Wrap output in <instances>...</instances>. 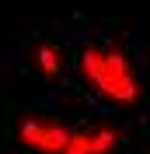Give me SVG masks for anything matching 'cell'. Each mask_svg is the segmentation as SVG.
<instances>
[{
    "instance_id": "6da1fadb",
    "label": "cell",
    "mask_w": 150,
    "mask_h": 154,
    "mask_svg": "<svg viewBox=\"0 0 150 154\" xmlns=\"http://www.w3.org/2000/svg\"><path fill=\"white\" fill-rule=\"evenodd\" d=\"M74 70L87 95H94L108 112L129 116L143 105L147 84L133 49L112 35L84 38L74 53Z\"/></svg>"
},
{
    "instance_id": "7a4b0ae2",
    "label": "cell",
    "mask_w": 150,
    "mask_h": 154,
    "mask_svg": "<svg viewBox=\"0 0 150 154\" xmlns=\"http://www.w3.org/2000/svg\"><path fill=\"white\" fill-rule=\"evenodd\" d=\"M70 126L63 119H52V116L42 112H28L18 123V144L25 154H63L66 140H70Z\"/></svg>"
},
{
    "instance_id": "3957f363",
    "label": "cell",
    "mask_w": 150,
    "mask_h": 154,
    "mask_svg": "<svg viewBox=\"0 0 150 154\" xmlns=\"http://www.w3.org/2000/svg\"><path fill=\"white\" fill-rule=\"evenodd\" d=\"M122 130L105 119H87V123L70 126V140L63 154H119Z\"/></svg>"
}]
</instances>
